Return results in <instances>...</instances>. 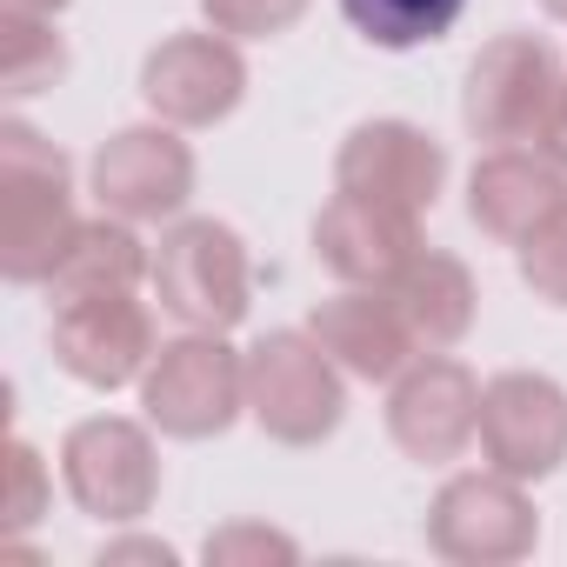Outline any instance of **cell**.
<instances>
[{
    "label": "cell",
    "mask_w": 567,
    "mask_h": 567,
    "mask_svg": "<svg viewBox=\"0 0 567 567\" xmlns=\"http://www.w3.org/2000/svg\"><path fill=\"white\" fill-rule=\"evenodd\" d=\"M74 227H81V214H74L68 154L41 127L8 114L0 121V274L14 288H48Z\"/></svg>",
    "instance_id": "6da1fadb"
},
{
    "label": "cell",
    "mask_w": 567,
    "mask_h": 567,
    "mask_svg": "<svg viewBox=\"0 0 567 567\" xmlns=\"http://www.w3.org/2000/svg\"><path fill=\"white\" fill-rule=\"evenodd\" d=\"M247 414L280 447H321L348 421L341 361L308 328H274L247 348Z\"/></svg>",
    "instance_id": "7a4b0ae2"
},
{
    "label": "cell",
    "mask_w": 567,
    "mask_h": 567,
    "mask_svg": "<svg viewBox=\"0 0 567 567\" xmlns=\"http://www.w3.org/2000/svg\"><path fill=\"white\" fill-rule=\"evenodd\" d=\"M154 301L181 321V328H207L227 334L247 321L254 308V260L247 240L214 220V214H181L161 227L154 247Z\"/></svg>",
    "instance_id": "3957f363"
},
{
    "label": "cell",
    "mask_w": 567,
    "mask_h": 567,
    "mask_svg": "<svg viewBox=\"0 0 567 567\" xmlns=\"http://www.w3.org/2000/svg\"><path fill=\"white\" fill-rule=\"evenodd\" d=\"M141 414L167 441H214L247 414V354L227 348V334L187 328L181 341H161V354L141 374Z\"/></svg>",
    "instance_id": "277c9868"
},
{
    "label": "cell",
    "mask_w": 567,
    "mask_h": 567,
    "mask_svg": "<svg viewBox=\"0 0 567 567\" xmlns=\"http://www.w3.org/2000/svg\"><path fill=\"white\" fill-rule=\"evenodd\" d=\"M61 481H68V501L87 520L134 527L161 501L154 421H127V414H87V421H74L68 441H61Z\"/></svg>",
    "instance_id": "5b68a950"
},
{
    "label": "cell",
    "mask_w": 567,
    "mask_h": 567,
    "mask_svg": "<svg viewBox=\"0 0 567 567\" xmlns=\"http://www.w3.org/2000/svg\"><path fill=\"white\" fill-rule=\"evenodd\" d=\"M534 540H540V514L527 481L487 461L474 474H447L427 507V547L454 567H514L534 554Z\"/></svg>",
    "instance_id": "8992f818"
},
{
    "label": "cell",
    "mask_w": 567,
    "mask_h": 567,
    "mask_svg": "<svg viewBox=\"0 0 567 567\" xmlns=\"http://www.w3.org/2000/svg\"><path fill=\"white\" fill-rule=\"evenodd\" d=\"M560 54L540 34H494L461 81V121L487 147H520L540 141V121L560 94Z\"/></svg>",
    "instance_id": "52a82bcc"
},
{
    "label": "cell",
    "mask_w": 567,
    "mask_h": 567,
    "mask_svg": "<svg viewBox=\"0 0 567 567\" xmlns=\"http://www.w3.org/2000/svg\"><path fill=\"white\" fill-rule=\"evenodd\" d=\"M388 434L408 461L447 467L481 441V381L454 354H414L388 381Z\"/></svg>",
    "instance_id": "ba28073f"
},
{
    "label": "cell",
    "mask_w": 567,
    "mask_h": 567,
    "mask_svg": "<svg viewBox=\"0 0 567 567\" xmlns=\"http://www.w3.org/2000/svg\"><path fill=\"white\" fill-rule=\"evenodd\" d=\"M87 187H94L101 214H121L134 227L141 220H181V207L194 200V147L167 121L121 127L94 147Z\"/></svg>",
    "instance_id": "9c48e42d"
},
{
    "label": "cell",
    "mask_w": 567,
    "mask_h": 567,
    "mask_svg": "<svg viewBox=\"0 0 567 567\" xmlns=\"http://www.w3.org/2000/svg\"><path fill=\"white\" fill-rule=\"evenodd\" d=\"M141 101L154 121L167 127H220L240 101H247V61L240 41L194 28V34H167L161 48H147L141 61Z\"/></svg>",
    "instance_id": "30bf717a"
},
{
    "label": "cell",
    "mask_w": 567,
    "mask_h": 567,
    "mask_svg": "<svg viewBox=\"0 0 567 567\" xmlns=\"http://www.w3.org/2000/svg\"><path fill=\"white\" fill-rule=\"evenodd\" d=\"M481 461L514 481H547L567 461V388L534 368L481 381Z\"/></svg>",
    "instance_id": "8fae6325"
},
{
    "label": "cell",
    "mask_w": 567,
    "mask_h": 567,
    "mask_svg": "<svg viewBox=\"0 0 567 567\" xmlns=\"http://www.w3.org/2000/svg\"><path fill=\"white\" fill-rule=\"evenodd\" d=\"M48 348H54V368L81 388H94V394L134 388L147 374V361L161 354L154 348V315L134 295H87V301L54 308Z\"/></svg>",
    "instance_id": "7c38bea8"
},
{
    "label": "cell",
    "mask_w": 567,
    "mask_h": 567,
    "mask_svg": "<svg viewBox=\"0 0 567 567\" xmlns=\"http://www.w3.org/2000/svg\"><path fill=\"white\" fill-rule=\"evenodd\" d=\"M447 181V147L414 121H361L334 154V187L361 200H388L408 214H427Z\"/></svg>",
    "instance_id": "4fadbf2b"
},
{
    "label": "cell",
    "mask_w": 567,
    "mask_h": 567,
    "mask_svg": "<svg viewBox=\"0 0 567 567\" xmlns=\"http://www.w3.org/2000/svg\"><path fill=\"white\" fill-rule=\"evenodd\" d=\"M421 214L341 194L315 214V260L341 280V288H388V280L421 254Z\"/></svg>",
    "instance_id": "5bb4252c"
},
{
    "label": "cell",
    "mask_w": 567,
    "mask_h": 567,
    "mask_svg": "<svg viewBox=\"0 0 567 567\" xmlns=\"http://www.w3.org/2000/svg\"><path fill=\"white\" fill-rule=\"evenodd\" d=\"M308 334H315V341L341 361V374H354V381H394L414 354H427L388 288H341V295L315 301Z\"/></svg>",
    "instance_id": "9a60e30c"
},
{
    "label": "cell",
    "mask_w": 567,
    "mask_h": 567,
    "mask_svg": "<svg viewBox=\"0 0 567 567\" xmlns=\"http://www.w3.org/2000/svg\"><path fill=\"white\" fill-rule=\"evenodd\" d=\"M560 200H567V174H560L534 141H520V147H487V154L474 161V174H467V214H474V227H481L487 240H501V247H520Z\"/></svg>",
    "instance_id": "2e32d148"
},
{
    "label": "cell",
    "mask_w": 567,
    "mask_h": 567,
    "mask_svg": "<svg viewBox=\"0 0 567 567\" xmlns=\"http://www.w3.org/2000/svg\"><path fill=\"white\" fill-rule=\"evenodd\" d=\"M141 280H154V247L134 234V220L101 214V220L74 227L68 254L48 274V301L68 308V301H87V295H134Z\"/></svg>",
    "instance_id": "e0dca14e"
},
{
    "label": "cell",
    "mask_w": 567,
    "mask_h": 567,
    "mask_svg": "<svg viewBox=\"0 0 567 567\" xmlns=\"http://www.w3.org/2000/svg\"><path fill=\"white\" fill-rule=\"evenodd\" d=\"M388 295L401 301V315H408V328H414V341H421L427 354L461 348L467 328H474V308H481V288H474L467 260H461V254H441V247H421V254L388 280Z\"/></svg>",
    "instance_id": "ac0fdd59"
},
{
    "label": "cell",
    "mask_w": 567,
    "mask_h": 567,
    "mask_svg": "<svg viewBox=\"0 0 567 567\" xmlns=\"http://www.w3.org/2000/svg\"><path fill=\"white\" fill-rule=\"evenodd\" d=\"M61 81H68V41H61L54 14L0 8V94H8V101H34V94H48Z\"/></svg>",
    "instance_id": "d6986e66"
},
{
    "label": "cell",
    "mask_w": 567,
    "mask_h": 567,
    "mask_svg": "<svg viewBox=\"0 0 567 567\" xmlns=\"http://www.w3.org/2000/svg\"><path fill=\"white\" fill-rule=\"evenodd\" d=\"M341 14H348V28H354L368 48L408 54V48L447 41L454 21L467 14V0H341Z\"/></svg>",
    "instance_id": "ffe728a7"
},
{
    "label": "cell",
    "mask_w": 567,
    "mask_h": 567,
    "mask_svg": "<svg viewBox=\"0 0 567 567\" xmlns=\"http://www.w3.org/2000/svg\"><path fill=\"white\" fill-rule=\"evenodd\" d=\"M200 560L207 567H267V560L288 567V560H301V540L267 527V520H227L200 540Z\"/></svg>",
    "instance_id": "44dd1931"
},
{
    "label": "cell",
    "mask_w": 567,
    "mask_h": 567,
    "mask_svg": "<svg viewBox=\"0 0 567 567\" xmlns=\"http://www.w3.org/2000/svg\"><path fill=\"white\" fill-rule=\"evenodd\" d=\"M514 254H520V280L534 288V301L567 308V200H560Z\"/></svg>",
    "instance_id": "7402d4cb"
},
{
    "label": "cell",
    "mask_w": 567,
    "mask_h": 567,
    "mask_svg": "<svg viewBox=\"0 0 567 567\" xmlns=\"http://www.w3.org/2000/svg\"><path fill=\"white\" fill-rule=\"evenodd\" d=\"M308 8L315 0H200L207 28L227 34V41H274V34H288Z\"/></svg>",
    "instance_id": "603a6c76"
},
{
    "label": "cell",
    "mask_w": 567,
    "mask_h": 567,
    "mask_svg": "<svg viewBox=\"0 0 567 567\" xmlns=\"http://www.w3.org/2000/svg\"><path fill=\"white\" fill-rule=\"evenodd\" d=\"M54 501V481H48V461L34 441L8 434V534H28Z\"/></svg>",
    "instance_id": "cb8c5ba5"
},
{
    "label": "cell",
    "mask_w": 567,
    "mask_h": 567,
    "mask_svg": "<svg viewBox=\"0 0 567 567\" xmlns=\"http://www.w3.org/2000/svg\"><path fill=\"white\" fill-rule=\"evenodd\" d=\"M114 560H154V567H174V547L154 540V534H127V540H107V547H101V567H114Z\"/></svg>",
    "instance_id": "d4e9b609"
},
{
    "label": "cell",
    "mask_w": 567,
    "mask_h": 567,
    "mask_svg": "<svg viewBox=\"0 0 567 567\" xmlns=\"http://www.w3.org/2000/svg\"><path fill=\"white\" fill-rule=\"evenodd\" d=\"M560 174H567V81H560V94H554V107H547V121H540V141H534Z\"/></svg>",
    "instance_id": "484cf974"
},
{
    "label": "cell",
    "mask_w": 567,
    "mask_h": 567,
    "mask_svg": "<svg viewBox=\"0 0 567 567\" xmlns=\"http://www.w3.org/2000/svg\"><path fill=\"white\" fill-rule=\"evenodd\" d=\"M0 8H14V14H54V21H61L68 0H0Z\"/></svg>",
    "instance_id": "4316f807"
},
{
    "label": "cell",
    "mask_w": 567,
    "mask_h": 567,
    "mask_svg": "<svg viewBox=\"0 0 567 567\" xmlns=\"http://www.w3.org/2000/svg\"><path fill=\"white\" fill-rule=\"evenodd\" d=\"M540 8H547V14H554V21H567V0H540Z\"/></svg>",
    "instance_id": "83f0119b"
}]
</instances>
